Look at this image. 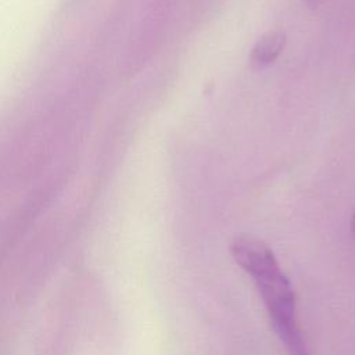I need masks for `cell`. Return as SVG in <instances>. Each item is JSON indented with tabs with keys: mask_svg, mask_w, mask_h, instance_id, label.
Instances as JSON below:
<instances>
[{
	"mask_svg": "<svg viewBox=\"0 0 355 355\" xmlns=\"http://www.w3.org/2000/svg\"><path fill=\"white\" fill-rule=\"evenodd\" d=\"M230 254L254 282L287 355H312L298 323L294 288L273 251L257 237L239 236L230 244Z\"/></svg>",
	"mask_w": 355,
	"mask_h": 355,
	"instance_id": "1",
	"label": "cell"
},
{
	"mask_svg": "<svg viewBox=\"0 0 355 355\" xmlns=\"http://www.w3.org/2000/svg\"><path fill=\"white\" fill-rule=\"evenodd\" d=\"M351 230H352V236H354V239H355V212H354L352 222H351Z\"/></svg>",
	"mask_w": 355,
	"mask_h": 355,
	"instance_id": "3",
	"label": "cell"
},
{
	"mask_svg": "<svg viewBox=\"0 0 355 355\" xmlns=\"http://www.w3.org/2000/svg\"><path fill=\"white\" fill-rule=\"evenodd\" d=\"M286 43L283 31H270L265 33L254 46L250 60L254 67H263L276 60Z\"/></svg>",
	"mask_w": 355,
	"mask_h": 355,
	"instance_id": "2",
	"label": "cell"
},
{
	"mask_svg": "<svg viewBox=\"0 0 355 355\" xmlns=\"http://www.w3.org/2000/svg\"><path fill=\"white\" fill-rule=\"evenodd\" d=\"M309 3H315V1H318V0H308Z\"/></svg>",
	"mask_w": 355,
	"mask_h": 355,
	"instance_id": "4",
	"label": "cell"
}]
</instances>
